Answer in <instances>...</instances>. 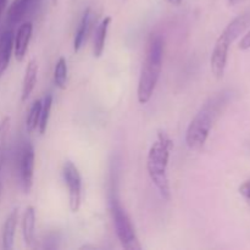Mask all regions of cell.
I'll return each instance as SVG.
<instances>
[{
  "instance_id": "obj_1",
  "label": "cell",
  "mask_w": 250,
  "mask_h": 250,
  "mask_svg": "<svg viewBox=\"0 0 250 250\" xmlns=\"http://www.w3.org/2000/svg\"><path fill=\"white\" fill-rule=\"evenodd\" d=\"M172 149V139L164 131H159L156 139L149 149L148 158H146V171H148L150 181L165 200L171 199L167 167Z\"/></svg>"
},
{
  "instance_id": "obj_2",
  "label": "cell",
  "mask_w": 250,
  "mask_h": 250,
  "mask_svg": "<svg viewBox=\"0 0 250 250\" xmlns=\"http://www.w3.org/2000/svg\"><path fill=\"white\" fill-rule=\"evenodd\" d=\"M164 42L159 34H151L148 41L146 60L139 76L137 97L141 104H146L151 99L163 70Z\"/></svg>"
},
{
  "instance_id": "obj_3",
  "label": "cell",
  "mask_w": 250,
  "mask_h": 250,
  "mask_svg": "<svg viewBox=\"0 0 250 250\" xmlns=\"http://www.w3.org/2000/svg\"><path fill=\"white\" fill-rule=\"evenodd\" d=\"M224 104V95H216L214 98H210L200 107L186 132V144L190 150H200L205 146L215 120L221 112Z\"/></svg>"
},
{
  "instance_id": "obj_4",
  "label": "cell",
  "mask_w": 250,
  "mask_h": 250,
  "mask_svg": "<svg viewBox=\"0 0 250 250\" xmlns=\"http://www.w3.org/2000/svg\"><path fill=\"white\" fill-rule=\"evenodd\" d=\"M249 24L250 12H246V14L236 17L233 21L229 22L226 28L220 34L219 38H217L214 49H212L211 59H210L211 72L216 78L224 77L227 65V56H229V46L248 28Z\"/></svg>"
},
{
  "instance_id": "obj_5",
  "label": "cell",
  "mask_w": 250,
  "mask_h": 250,
  "mask_svg": "<svg viewBox=\"0 0 250 250\" xmlns=\"http://www.w3.org/2000/svg\"><path fill=\"white\" fill-rule=\"evenodd\" d=\"M111 214L114 219L115 231L122 247L127 250H141L142 246L134 231L133 225L116 198L111 199Z\"/></svg>"
},
{
  "instance_id": "obj_6",
  "label": "cell",
  "mask_w": 250,
  "mask_h": 250,
  "mask_svg": "<svg viewBox=\"0 0 250 250\" xmlns=\"http://www.w3.org/2000/svg\"><path fill=\"white\" fill-rule=\"evenodd\" d=\"M62 176L68 188V204L71 211H80L82 204V178L80 171L72 161H66L63 164Z\"/></svg>"
},
{
  "instance_id": "obj_7",
  "label": "cell",
  "mask_w": 250,
  "mask_h": 250,
  "mask_svg": "<svg viewBox=\"0 0 250 250\" xmlns=\"http://www.w3.org/2000/svg\"><path fill=\"white\" fill-rule=\"evenodd\" d=\"M20 182L24 193H29L33 186L34 175V148L29 142L23 144L19 159Z\"/></svg>"
},
{
  "instance_id": "obj_8",
  "label": "cell",
  "mask_w": 250,
  "mask_h": 250,
  "mask_svg": "<svg viewBox=\"0 0 250 250\" xmlns=\"http://www.w3.org/2000/svg\"><path fill=\"white\" fill-rule=\"evenodd\" d=\"M33 31L32 22H24L17 29L16 34L14 36V55L19 62H22L26 58L27 50H28L29 41Z\"/></svg>"
},
{
  "instance_id": "obj_9",
  "label": "cell",
  "mask_w": 250,
  "mask_h": 250,
  "mask_svg": "<svg viewBox=\"0 0 250 250\" xmlns=\"http://www.w3.org/2000/svg\"><path fill=\"white\" fill-rule=\"evenodd\" d=\"M14 32L6 29L0 34V77L4 75L14 51Z\"/></svg>"
},
{
  "instance_id": "obj_10",
  "label": "cell",
  "mask_w": 250,
  "mask_h": 250,
  "mask_svg": "<svg viewBox=\"0 0 250 250\" xmlns=\"http://www.w3.org/2000/svg\"><path fill=\"white\" fill-rule=\"evenodd\" d=\"M17 221H19V209H14L10 212L9 216L5 220L1 229V239L2 248L5 250H10L14 248L15 232H16Z\"/></svg>"
},
{
  "instance_id": "obj_11",
  "label": "cell",
  "mask_w": 250,
  "mask_h": 250,
  "mask_svg": "<svg viewBox=\"0 0 250 250\" xmlns=\"http://www.w3.org/2000/svg\"><path fill=\"white\" fill-rule=\"evenodd\" d=\"M39 66L37 60L32 59L28 62L26 67V72H24L23 82H22V92H21V100L26 102L29 98V95L33 92L34 87L37 83V76H38Z\"/></svg>"
},
{
  "instance_id": "obj_12",
  "label": "cell",
  "mask_w": 250,
  "mask_h": 250,
  "mask_svg": "<svg viewBox=\"0 0 250 250\" xmlns=\"http://www.w3.org/2000/svg\"><path fill=\"white\" fill-rule=\"evenodd\" d=\"M32 9L31 0H14L7 10L6 21L10 26H15L19 23L24 15Z\"/></svg>"
},
{
  "instance_id": "obj_13",
  "label": "cell",
  "mask_w": 250,
  "mask_h": 250,
  "mask_svg": "<svg viewBox=\"0 0 250 250\" xmlns=\"http://www.w3.org/2000/svg\"><path fill=\"white\" fill-rule=\"evenodd\" d=\"M112 19L110 16H106L98 26L97 31H95L94 37V46H93V53H94L95 58H100L104 53L105 49V42H106L107 31H109L110 23H111Z\"/></svg>"
},
{
  "instance_id": "obj_14",
  "label": "cell",
  "mask_w": 250,
  "mask_h": 250,
  "mask_svg": "<svg viewBox=\"0 0 250 250\" xmlns=\"http://www.w3.org/2000/svg\"><path fill=\"white\" fill-rule=\"evenodd\" d=\"M34 229H36V211L33 207H28L24 210L22 219V234L26 246L31 247L34 241Z\"/></svg>"
},
{
  "instance_id": "obj_15",
  "label": "cell",
  "mask_w": 250,
  "mask_h": 250,
  "mask_svg": "<svg viewBox=\"0 0 250 250\" xmlns=\"http://www.w3.org/2000/svg\"><path fill=\"white\" fill-rule=\"evenodd\" d=\"M90 17H92L90 16V9H87L84 11V14H83L82 19H81L77 32H76L75 41H73V50H75V53L80 51L83 43H84L85 38H87V34L89 32L90 27Z\"/></svg>"
},
{
  "instance_id": "obj_16",
  "label": "cell",
  "mask_w": 250,
  "mask_h": 250,
  "mask_svg": "<svg viewBox=\"0 0 250 250\" xmlns=\"http://www.w3.org/2000/svg\"><path fill=\"white\" fill-rule=\"evenodd\" d=\"M67 62L65 58H60L54 68V83L59 89L63 90L67 87Z\"/></svg>"
},
{
  "instance_id": "obj_17",
  "label": "cell",
  "mask_w": 250,
  "mask_h": 250,
  "mask_svg": "<svg viewBox=\"0 0 250 250\" xmlns=\"http://www.w3.org/2000/svg\"><path fill=\"white\" fill-rule=\"evenodd\" d=\"M51 106H53V95L46 94L44 99L42 100V110H41V117H39L38 124V131L41 134H44L48 127L49 117H50Z\"/></svg>"
},
{
  "instance_id": "obj_18",
  "label": "cell",
  "mask_w": 250,
  "mask_h": 250,
  "mask_svg": "<svg viewBox=\"0 0 250 250\" xmlns=\"http://www.w3.org/2000/svg\"><path fill=\"white\" fill-rule=\"evenodd\" d=\"M10 117L5 116L0 122V173H1L2 165L5 160V151H6L7 146V137L10 132Z\"/></svg>"
},
{
  "instance_id": "obj_19",
  "label": "cell",
  "mask_w": 250,
  "mask_h": 250,
  "mask_svg": "<svg viewBox=\"0 0 250 250\" xmlns=\"http://www.w3.org/2000/svg\"><path fill=\"white\" fill-rule=\"evenodd\" d=\"M41 110H42V100H36V102L32 104L26 119V129L28 133H32V132H34L37 128H38L39 117H41Z\"/></svg>"
},
{
  "instance_id": "obj_20",
  "label": "cell",
  "mask_w": 250,
  "mask_h": 250,
  "mask_svg": "<svg viewBox=\"0 0 250 250\" xmlns=\"http://www.w3.org/2000/svg\"><path fill=\"white\" fill-rule=\"evenodd\" d=\"M239 193L247 200V203L250 204V180L242 183L241 187H239Z\"/></svg>"
},
{
  "instance_id": "obj_21",
  "label": "cell",
  "mask_w": 250,
  "mask_h": 250,
  "mask_svg": "<svg viewBox=\"0 0 250 250\" xmlns=\"http://www.w3.org/2000/svg\"><path fill=\"white\" fill-rule=\"evenodd\" d=\"M239 49H242V50L250 49V31L242 38V41L239 42Z\"/></svg>"
},
{
  "instance_id": "obj_22",
  "label": "cell",
  "mask_w": 250,
  "mask_h": 250,
  "mask_svg": "<svg viewBox=\"0 0 250 250\" xmlns=\"http://www.w3.org/2000/svg\"><path fill=\"white\" fill-rule=\"evenodd\" d=\"M6 2L7 0H0V16H1V14L4 12L5 7H6Z\"/></svg>"
},
{
  "instance_id": "obj_23",
  "label": "cell",
  "mask_w": 250,
  "mask_h": 250,
  "mask_svg": "<svg viewBox=\"0 0 250 250\" xmlns=\"http://www.w3.org/2000/svg\"><path fill=\"white\" fill-rule=\"evenodd\" d=\"M166 1H167L168 4L175 5V6H178V5H181V2H182V0H166Z\"/></svg>"
},
{
  "instance_id": "obj_24",
  "label": "cell",
  "mask_w": 250,
  "mask_h": 250,
  "mask_svg": "<svg viewBox=\"0 0 250 250\" xmlns=\"http://www.w3.org/2000/svg\"><path fill=\"white\" fill-rule=\"evenodd\" d=\"M32 2V9H34V7H37L39 5V2H41V0H31Z\"/></svg>"
},
{
  "instance_id": "obj_25",
  "label": "cell",
  "mask_w": 250,
  "mask_h": 250,
  "mask_svg": "<svg viewBox=\"0 0 250 250\" xmlns=\"http://www.w3.org/2000/svg\"><path fill=\"white\" fill-rule=\"evenodd\" d=\"M231 1V4H238V2H241L242 0H229Z\"/></svg>"
}]
</instances>
